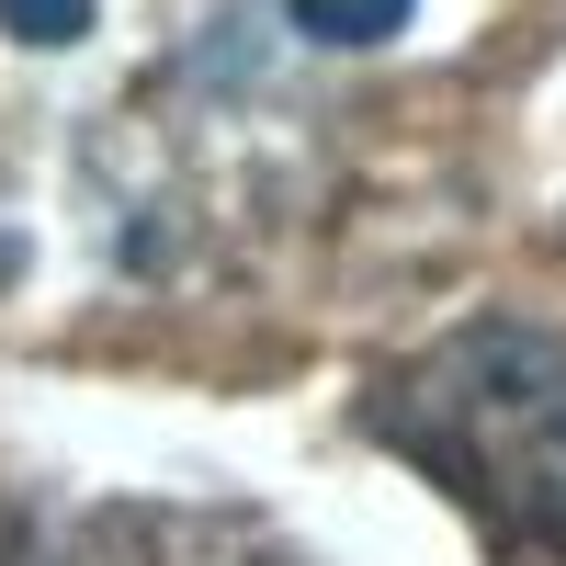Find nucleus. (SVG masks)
<instances>
[{"instance_id":"f03ea898","label":"nucleus","mask_w":566,"mask_h":566,"mask_svg":"<svg viewBox=\"0 0 566 566\" xmlns=\"http://www.w3.org/2000/svg\"><path fill=\"white\" fill-rule=\"evenodd\" d=\"M0 566H114L103 533H69V522H45V510H12L0 499Z\"/></svg>"},{"instance_id":"20e7f679","label":"nucleus","mask_w":566,"mask_h":566,"mask_svg":"<svg viewBox=\"0 0 566 566\" xmlns=\"http://www.w3.org/2000/svg\"><path fill=\"white\" fill-rule=\"evenodd\" d=\"M91 12H103V0H0V23H12L23 45H80Z\"/></svg>"},{"instance_id":"f257e3e1","label":"nucleus","mask_w":566,"mask_h":566,"mask_svg":"<svg viewBox=\"0 0 566 566\" xmlns=\"http://www.w3.org/2000/svg\"><path fill=\"white\" fill-rule=\"evenodd\" d=\"M363 431L419 464L510 566H566V328L464 317L363 386Z\"/></svg>"},{"instance_id":"7ed1b4c3","label":"nucleus","mask_w":566,"mask_h":566,"mask_svg":"<svg viewBox=\"0 0 566 566\" xmlns=\"http://www.w3.org/2000/svg\"><path fill=\"white\" fill-rule=\"evenodd\" d=\"M408 12H419V0H295V23L317 45H386Z\"/></svg>"}]
</instances>
